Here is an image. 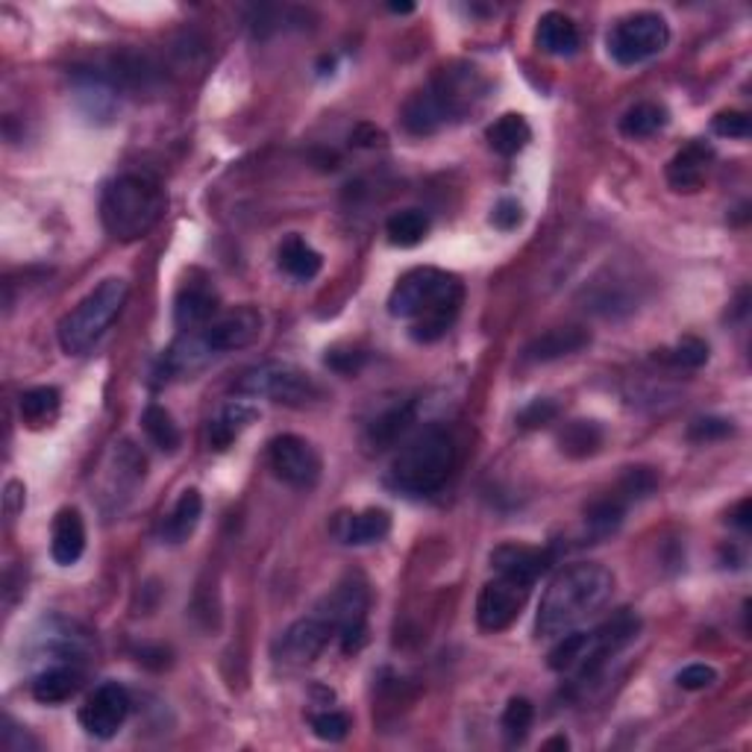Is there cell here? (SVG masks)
I'll return each instance as SVG.
<instances>
[{"label":"cell","instance_id":"cell-1","mask_svg":"<svg viewBox=\"0 0 752 752\" xmlns=\"http://www.w3.org/2000/svg\"><path fill=\"white\" fill-rule=\"evenodd\" d=\"M465 300V288L453 274L438 268H415L400 277L389 297L394 318L412 320V338L417 345L442 341L456 324Z\"/></svg>","mask_w":752,"mask_h":752},{"label":"cell","instance_id":"cell-2","mask_svg":"<svg viewBox=\"0 0 752 752\" xmlns=\"http://www.w3.org/2000/svg\"><path fill=\"white\" fill-rule=\"evenodd\" d=\"M614 594V573L597 562H582L564 568L547 585L538 605V638H562L564 632L597 614Z\"/></svg>","mask_w":752,"mask_h":752},{"label":"cell","instance_id":"cell-3","mask_svg":"<svg viewBox=\"0 0 752 752\" xmlns=\"http://www.w3.org/2000/svg\"><path fill=\"white\" fill-rule=\"evenodd\" d=\"M168 198L148 173H124L104 189L100 221L115 242H139L165 215Z\"/></svg>","mask_w":752,"mask_h":752},{"label":"cell","instance_id":"cell-4","mask_svg":"<svg viewBox=\"0 0 752 752\" xmlns=\"http://www.w3.org/2000/svg\"><path fill=\"white\" fill-rule=\"evenodd\" d=\"M640 617L629 608H623L621 614H614L612 621H605L603 626L591 632H564L562 638H555V647L547 656V665L555 674L580 676L589 679L608 661L617 656L621 649H626L632 640L638 638Z\"/></svg>","mask_w":752,"mask_h":752},{"label":"cell","instance_id":"cell-5","mask_svg":"<svg viewBox=\"0 0 752 752\" xmlns=\"http://www.w3.org/2000/svg\"><path fill=\"white\" fill-rule=\"evenodd\" d=\"M456 465V444L444 426H426L421 433L400 447L394 465H391V483L400 491L430 497L442 491L444 483L451 479Z\"/></svg>","mask_w":752,"mask_h":752},{"label":"cell","instance_id":"cell-6","mask_svg":"<svg viewBox=\"0 0 752 752\" xmlns=\"http://www.w3.org/2000/svg\"><path fill=\"white\" fill-rule=\"evenodd\" d=\"M130 295L127 279L106 277L100 286H95L74 309L60 320V347L68 356H83L104 338V332L113 327V320L121 315L124 303Z\"/></svg>","mask_w":752,"mask_h":752},{"label":"cell","instance_id":"cell-7","mask_svg":"<svg viewBox=\"0 0 752 752\" xmlns=\"http://www.w3.org/2000/svg\"><path fill=\"white\" fill-rule=\"evenodd\" d=\"M608 53L623 68L649 62L670 44V27L658 12H635L621 18L608 33Z\"/></svg>","mask_w":752,"mask_h":752},{"label":"cell","instance_id":"cell-8","mask_svg":"<svg viewBox=\"0 0 752 752\" xmlns=\"http://www.w3.org/2000/svg\"><path fill=\"white\" fill-rule=\"evenodd\" d=\"M239 394H251V398H268L274 403H286V406H311L324 398V389L311 380L309 373L297 371L292 364H262L253 368L235 382Z\"/></svg>","mask_w":752,"mask_h":752},{"label":"cell","instance_id":"cell-9","mask_svg":"<svg viewBox=\"0 0 752 752\" xmlns=\"http://www.w3.org/2000/svg\"><path fill=\"white\" fill-rule=\"evenodd\" d=\"M368 605L371 594L359 576H347L332 594L320 600L318 612L336 626L345 653H359L368 640Z\"/></svg>","mask_w":752,"mask_h":752},{"label":"cell","instance_id":"cell-10","mask_svg":"<svg viewBox=\"0 0 752 752\" xmlns=\"http://www.w3.org/2000/svg\"><path fill=\"white\" fill-rule=\"evenodd\" d=\"M532 594V582L511 576V573H497V580L485 582L476 600V623L485 632L509 629L518 621L523 605Z\"/></svg>","mask_w":752,"mask_h":752},{"label":"cell","instance_id":"cell-11","mask_svg":"<svg viewBox=\"0 0 752 752\" xmlns=\"http://www.w3.org/2000/svg\"><path fill=\"white\" fill-rule=\"evenodd\" d=\"M332 638H338L336 626L315 608V614L300 617L279 635L277 644H274V661L288 667V670L309 667L329 647Z\"/></svg>","mask_w":752,"mask_h":752},{"label":"cell","instance_id":"cell-12","mask_svg":"<svg viewBox=\"0 0 752 752\" xmlns=\"http://www.w3.org/2000/svg\"><path fill=\"white\" fill-rule=\"evenodd\" d=\"M271 470L283 479L292 488H300V491H309L320 483V456L318 451L311 447L306 438L300 435H277L271 442Z\"/></svg>","mask_w":752,"mask_h":752},{"label":"cell","instance_id":"cell-13","mask_svg":"<svg viewBox=\"0 0 752 752\" xmlns=\"http://www.w3.org/2000/svg\"><path fill=\"white\" fill-rule=\"evenodd\" d=\"M262 311L253 309V306H242V309H233L221 315V318H212L206 327L200 329V341L209 347V353H235V350H244L260 341L262 336Z\"/></svg>","mask_w":752,"mask_h":752},{"label":"cell","instance_id":"cell-14","mask_svg":"<svg viewBox=\"0 0 752 752\" xmlns=\"http://www.w3.org/2000/svg\"><path fill=\"white\" fill-rule=\"evenodd\" d=\"M127 714H130V693H127V688L118 682H104L88 697L86 706L80 709V727L86 729L92 738L109 741L113 735H118V729L124 727Z\"/></svg>","mask_w":752,"mask_h":752},{"label":"cell","instance_id":"cell-15","mask_svg":"<svg viewBox=\"0 0 752 752\" xmlns=\"http://www.w3.org/2000/svg\"><path fill=\"white\" fill-rule=\"evenodd\" d=\"M555 562L553 550L547 547H529V544H500L491 553V568L497 573H511L536 585Z\"/></svg>","mask_w":752,"mask_h":752},{"label":"cell","instance_id":"cell-16","mask_svg":"<svg viewBox=\"0 0 752 752\" xmlns=\"http://www.w3.org/2000/svg\"><path fill=\"white\" fill-rule=\"evenodd\" d=\"M74 97L86 118L97 124L113 121L118 113V92L113 80L97 74V71H77L74 74Z\"/></svg>","mask_w":752,"mask_h":752},{"label":"cell","instance_id":"cell-17","mask_svg":"<svg viewBox=\"0 0 752 752\" xmlns=\"http://www.w3.org/2000/svg\"><path fill=\"white\" fill-rule=\"evenodd\" d=\"M591 345V332L582 327H559L544 336L532 338L523 350V362H555L564 356H573Z\"/></svg>","mask_w":752,"mask_h":752},{"label":"cell","instance_id":"cell-18","mask_svg":"<svg viewBox=\"0 0 752 752\" xmlns=\"http://www.w3.org/2000/svg\"><path fill=\"white\" fill-rule=\"evenodd\" d=\"M215 311L218 295L206 279H203V283H186V286L177 292V300H173V320H177V327L203 329L209 320L215 318Z\"/></svg>","mask_w":752,"mask_h":752},{"label":"cell","instance_id":"cell-19","mask_svg":"<svg viewBox=\"0 0 752 752\" xmlns=\"http://www.w3.org/2000/svg\"><path fill=\"white\" fill-rule=\"evenodd\" d=\"M86 553V523L77 509H62L53 518V536H51V555L53 562L62 568L77 564Z\"/></svg>","mask_w":752,"mask_h":752},{"label":"cell","instance_id":"cell-20","mask_svg":"<svg viewBox=\"0 0 752 752\" xmlns=\"http://www.w3.org/2000/svg\"><path fill=\"white\" fill-rule=\"evenodd\" d=\"M711 162H714V150L702 141H693L688 148H682L679 153L670 159L667 165V182L674 191H697L709 173Z\"/></svg>","mask_w":752,"mask_h":752},{"label":"cell","instance_id":"cell-21","mask_svg":"<svg viewBox=\"0 0 752 752\" xmlns=\"http://www.w3.org/2000/svg\"><path fill=\"white\" fill-rule=\"evenodd\" d=\"M536 42L550 56H573L580 51V30L564 12H544L538 18Z\"/></svg>","mask_w":752,"mask_h":752},{"label":"cell","instance_id":"cell-22","mask_svg":"<svg viewBox=\"0 0 752 752\" xmlns=\"http://www.w3.org/2000/svg\"><path fill=\"white\" fill-rule=\"evenodd\" d=\"M403 127H406L412 136H433L442 127H447V115H444L442 104L435 100V95L430 88H421L415 95L409 97L406 106H403Z\"/></svg>","mask_w":752,"mask_h":752},{"label":"cell","instance_id":"cell-23","mask_svg":"<svg viewBox=\"0 0 752 752\" xmlns=\"http://www.w3.org/2000/svg\"><path fill=\"white\" fill-rule=\"evenodd\" d=\"M80 688H83V674L71 665L47 667L44 674H39L33 679V697L39 702H44V706L68 702Z\"/></svg>","mask_w":752,"mask_h":752},{"label":"cell","instance_id":"cell-24","mask_svg":"<svg viewBox=\"0 0 752 752\" xmlns=\"http://www.w3.org/2000/svg\"><path fill=\"white\" fill-rule=\"evenodd\" d=\"M200 518H203V497L200 491L189 488V491L180 494V500L173 502L171 515L165 518L162 523V541L168 544H182L194 536Z\"/></svg>","mask_w":752,"mask_h":752},{"label":"cell","instance_id":"cell-25","mask_svg":"<svg viewBox=\"0 0 752 752\" xmlns=\"http://www.w3.org/2000/svg\"><path fill=\"white\" fill-rule=\"evenodd\" d=\"M412 424H415V406H412V403H403V406H394L389 409V412H382V415L368 426L364 442H368L371 451H389V447H394V444L412 430Z\"/></svg>","mask_w":752,"mask_h":752},{"label":"cell","instance_id":"cell-26","mask_svg":"<svg viewBox=\"0 0 752 752\" xmlns=\"http://www.w3.org/2000/svg\"><path fill=\"white\" fill-rule=\"evenodd\" d=\"M256 421V409L247 403H230L221 415L209 424V451L224 453L233 447V442Z\"/></svg>","mask_w":752,"mask_h":752},{"label":"cell","instance_id":"cell-27","mask_svg":"<svg viewBox=\"0 0 752 752\" xmlns=\"http://www.w3.org/2000/svg\"><path fill=\"white\" fill-rule=\"evenodd\" d=\"M391 532V515L385 509H368L359 515H350L341 527V541L350 547L377 544L382 538H389Z\"/></svg>","mask_w":752,"mask_h":752},{"label":"cell","instance_id":"cell-28","mask_svg":"<svg viewBox=\"0 0 752 752\" xmlns=\"http://www.w3.org/2000/svg\"><path fill=\"white\" fill-rule=\"evenodd\" d=\"M279 268L286 271L288 277L306 283V279L318 277L320 268H324V260H320V253L306 239L288 235L286 242L279 244Z\"/></svg>","mask_w":752,"mask_h":752},{"label":"cell","instance_id":"cell-29","mask_svg":"<svg viewBox=\"0 0 752 752\" xmlns=\"http://www.w3.org/2000/svg\"><path fill=\"white\" fill-rule=\"evenodd\" d=\"M485 139H488L494 153L518 156L520 150L527 148L529 139H532V130H529V124L523 115L509 113L502 115V118H497V121L485 130Z\"/></svg>","mask_w":752,"mask_h":752},{"label":"cell","instance_id":"cell-30","mask_svg":"<svg viewBox=\"0 0 752 752\" xmlns=\"http://www.w3.org/2000/svg\"><path fill=\"white\" fill-rule=\"evenodd\" d=\"M603 426L597 421H571L559 433V451L568 458H589L603 447Z\"/></svg>","mask_w":752,"mask_h":752},{"label":"cell","instance_id":"cell-31","mask_svg":"<svg viewBox=\"0 0 752 752\" xmlns=\"http://www.w3.org/2000/svg\"><path fill=\"white\" fill-rule=\"evenodd\" d=\"M623 518H626V502L617 494H605L600 500H594L585 509V529L591 538H608L621 529Z\"/></svg>","mask_w":752,"mask_h":752},{"label":"cell","instance_id":"cell-32","mask_svg":"<svg viewBox=\"0 0 752 752\" xmlns=\"http://www.w3.org/2000/svg\"><path fill=\"white\" fill-rule=\"evenodd\" d=\"M60 403H62L60 391L53 389V385H39V389L24 391L21 400H18L21 421H24L27 426H33V430L51 424L53 417H56V412H60Z\"/></svg>","mask_w":752,"mask_h":752},{"label":"cell","instance_id":"cell-33","mask_svg":"<svg viewBox=\"0 0 752 752\" xmlns=\"http://www.w3.org/2000/svg\"><path fill=\"white\" fill-rule=\"evenodd\" d=\"M385 233H389V242L398 244V247H415L426 239L430 233V215L421 212V209H403V212H394L385 224Z\"/></svg>","mask_w":752,"mask_h":752},{"label":"cell","instance_id":"cell-34","mask_svg":"<svg viewBox=\"0 0 752 752\" xmlns=\"http://www.w3.org/2000/svg\"><path fill=\"white\" fill-rule=\"evenodd\" d=\"M667 127V109L658 104H635L621 118V133L626 139H649Z\"/></svg>","mask_w":752,"mask_h":752},{"label":"cell","instance_id":"cell-35","mask_svg":"<svg viewBox=\"0 0 752 752\" xmlns=\"http://www.w3.org/2000/svg\"><path fill=\"white\" fill-rule=\"evenodd\" d=\"M141 426H145V433H148V438L156 444V447H159V451L173 453L177 447H180V442H182L180 426L173 424L171 412L159 406V403H150V406L145 409V415H141Z\"/></svg>","mask_w":752,"mask_h":752},{"label":"cell","instance_id":"cell-36","mask_svg":"<svg viewBox=\"0 0 752 752\" xmlns=\"http://www.w3.org/2000/svg\"><path fill=\"white\" fill-rule=\"evenodd\" d=\"M658 362L670 364V368H685V371H693V368H702L709 362V345L700 341V338H682L679 345L670 347V350H656Z\"/></svg>","mask_w":752,"mask_h":752},{"label":"cell","instance_id":"cell-37","mask_svg":"<svg viewBox=\"0 0 752 752\" xmlns=\"http://www.w3.org/2000/svg\"><path fill=\"white\" fill-rule=\"evenodd\" d=\"M532 720H536L532 702H529L527 697H511L506 711H502V735L509 738L511 744H520V741L529 735Z\"/></svg>","mask_w":752,"mask_h":752},{"label":"cell","instance_id":"cell-38","mask_svg":"<svg viewBox=\"0 0 752 752\" xmlns=\"http://www.w3.org/2000/svg\"><path fill=\"white\" fill-rule=\"evenodd\" d=\"M656 485L658 479L649 467H629V470L621 476V483H617L614 494L629 506V502H638L644 500V497H649V494L656 491Z\"/></svg>","mask_w":752,"mask_h":752},{"label":"cell","instance_id":"cell-39","mask_svg":"<svg viewBox=\"0 0 752 752\" xmlns=\"http://www.w3.org/2000/svg\"><path fill=\"white\" fill-rule=\"evenodd\" d=\"M311 732L320 741H327V744H338V741H345L350 735V718L341 714V711H320V714L311 718Z\"/></svg>","mask_w":752,"mask_h":752},{"label":"cell","instance_id":"cell-40","mask_svg":"<svg viewBox=\"0 0 752 752\" xmlns=\"http://www.w3.org/2000/svg\"><path fill=\"white\" fill-rule=\"evenodd\" d=\"M732 433H735V424L727 421V417H697V421L688 426V442L693 444L723 442V438H729Z\"/></svg>","mask_w":752,"mask_h":752},{"label":"cell","instance_id":"cell-41","mask_svg":"<svg viewBox=\"0 0 752 752\" xmlns=\"http://www.w3.org/2000/svg\"><path fill=\"white\" fill-rule=\"evenodd\" d=\"M711 130L723 136V139H750L752 121L746 113H738V109H729V113L714 115L711 121Z\"/></svg>","mask_w":752,"mask_h":752},{"label":"cell","instance_id":"cell-42","mask_svg":"<svg viewBox=\"0 0 752 752\" xmlns=\"http://www.w3.org/2000/svg\"><path fill=\"white\" fill-rule=\"evenodd\" d=\"M555 417H559V403H553V400H532L518 415V426L520 430H541V426L553 424Z\"/></svg>","mask_w":752,"mask_h":752},{"label":"cell","instance_id":"cell-43","mask_svg":"<svg viewBox=\"0 0 752 752\" xmlns=\"http://www.w3.org/2000/svg\"><path fill=\"white\" fill-rule=\"evenodd\" d=\"M676 682L685 691H706V688L718 682V670L711 665H688L682 674L676 676Z\"/></svg>","mask_w":752,"mask_h":752},{"label":"cell","instance_id":"cell-44","mask_svg":"<svg viewBox=\"0 0 752 752\" xmlns=\"http://www.w3.org/2000/svg\"><path fill=\"white\" fill-rule=\"evenodd\" d=\"M520 221H523V209H520L518 200L502 198L500 203L494 206L491 224L497 226V230H502V233H509V230H518Z\"/></svg>","mask_w":752,"mask_h":752},{"label":"cell","instance_id":"cell-45","mask_svg":"<svg viewBox=\"0 0 752 752\" xmlns=\"http://www.w3.org/2000/svg\"><path fill=\"white\" fill-rule=\"evenodd\" d=\"M362 362H364V356L356 353V350H350V353H329L327 356V364L338 373H356L359 368H362Z\"/></svg>","mask_w":752,"mask_h":752},{"label":"cell","instance_id":"cell-46","mask_svg":"<svg viewBox=\"0 0 752 752\" xmlns=\"http://www.w3.org/2000/svg\"><path fill=\"white\" fill-rule=\"evenodd\" d=\"M732 523L744 529V532H750V529H752V500L738 502V509L732 511Z\"/></svg>","mask_w":752,"mask_h":752},{"label":"cell","instance_id":"cell-47","mask_svg":"<svg viewBox=\"0 0 752 752\" xmlns=\"http://www.w3.org/2000/svg\"><path fill=\"white\" fill-rule=\"evenodd\" d=\"M391 12H398V15H409V12H412V9H415V7H412V3H391Z\"/></svg>","mask_w":752,"mask_h":752},{"label":"cell","instance_id":"cell-48","mask_svg":"<svg viewBox=\"0 0 752 752\" xmlns=\"http://www.w3.org/2000/svg\"><path fill=\"white\" fill-rule=\"evenodd\" d=\"M555 746H559V750H568V738H553V741H547L544 750H555Z\"/></svg>","mask_w":752,"mask_h":752}]
</instances>
